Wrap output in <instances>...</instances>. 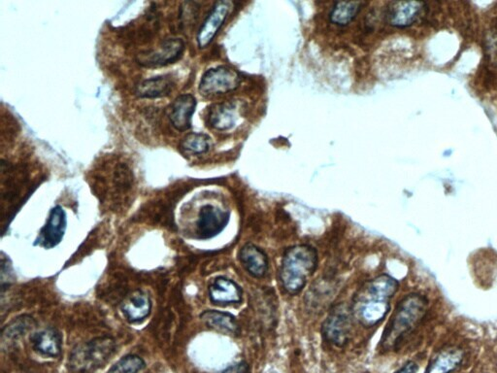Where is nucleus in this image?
<instances>
[{"label": "nucleus", "mask_w": 497, "mask_h": 373, "mask_svg": "<svg viewBox=\"0 0 497 373\" xmlns=\"http://www.w3.org/2000/svg\"><path fill=\"white\" fill-rule=\"evenodd\" d=\"M397 289L398 282L388 275H380L368 281L353 299V315L367 328L378 325L390 311L391 299Z\"/></svg>", "instance_id": "nucleus-1"}, {"label": "nucleus", "mask_w": 497, "mask_h": 373, "mask_svg": "<svg viewBox=\"0 0 497 373\" xmlns=\"http://www.w3.org/2000/svg\"><path fill=\"white\" fill-rule=\"evenodd\" d=\"M67 227L66 211L61 207H56L49 215L47 224L40 232L39 244L46 249L58 246L64 239Z\"/></svg>", "instance_id": "nucleus-11"}, {"label": "nucleus", "mask_w": 497, "mask_h": 373, "mask_svg": "<svg viewBox=\"0 0 497 373\" xmlns=\"http://www.w3.org/2000/svg\"><path fill=\"white\" fill-rule=\"evenodd\" d=\"M361 6L363 4L359 1L336 2L332 8L329 18L335 24L347 26L358 14Z\"/></svg>", "instance_id": "nucleus-22"}, {"label": "nucleus", "mask_w": 497, "mask_h": 373, "mask_svg": "<svg viewBox=\"0 0 497 373\" xmlns=\"http://www.w3.org/2000/svg\"><path fill=\"white\" fill-rule=\"evenodd\" d=\"M229 221L228 211L212 204L204 205L199 211L196 222V237L199 239H210L224 231Z\"/></svg>", "instance_id": "nucleus-8"}, {"label": "nucleus", "mask_w": 497, "mask_h": 373, "mask_svg": "<svg viewBox=\"0 0 497 373\" xmlns=\"http://www.w3.org/2000/svg\"><path fill=\"white\" fill-rule=\"evenodd\" d=\"M242 115L243 108L239 102H221L210 107L207 114V124L217 131H226L234 128Z\"/></svg>", "instance_id": "nucleus-9"}, {"label": "nucleus", "mask_w": 497, "mask_h": 373, "mask_svg": "<svg viewBox=\"0 0 497 373\" xmlns=\"http://www.w3.org/2000/svg\"><path fill=\"white\" fill-rule=\"evenodd\" d=\"M240 84L237 71L229 66L207 70L199 84V91L205 96H220L235 90Z\"/></svg>", "instance_id": "nucleus-5"}, {"label": "nucleus", "mask_w": 497, "mask_h": 373, "mask_svg": "<svg viewBox=\"0 0 497 373\" xmlns=\"http://www.w3.org/2000/svg\"><path fill=\"white\" fill-rule=\"evenodd\" d=\"M426 4L418 1L393 2L388 10V21L396 28L411 26L423 14Z\"/></svg>", "instance_id": "nucleus-12"}, {"label": "nucleus", "mask_w": 497, "mask_h": 373, "mask_svg": "<svg viewBox=\"0 0 497 373\" xmlns=\"http://www.w3.org/2000/svg\"><path fill=\"white\" fill-rule=\"evenodd\" d=\"M418 364L414 362H408L401 369L397 370L396 373H416L418 372Z\"/></svg>", "instance_id": "nucleus-27"}, {"label": "nucleus", "mask_w": 497, "mask_h": 373, "mask_svg": "<svg viewBox=\"0 0 497 373\" xmlns=\"http://www.w3.org/2000/svg\"><path fill=\"white\" fill-rule=\"evenodd\" d=\"M34 326L35 321L31 316L24 315L15 318L2 331V346H10L13 343L17 342L26 332L34 329Z\"/></svg>", "instance_id": "nucleus-21"}, {"label": "nucleus", "mask_w": 497, "mask_h": 373, "mask_svg": "<svg viewBox=\"0 0 497 373\" xmlns=\"http://www.w3.org/2000/svg\"><path fill=\"white\" fill-rule=\"evenodd\" d=\"M464 354L458 348L440 351L429 363L426 373H451L463 363Z\"/></svg>", "instance_id": "nucleus-18"}, {"label": "nucleus", "mask_w": 497, "mask_h": 373, "mask_svg": "<svg viewBox=\"0 0 497 373\" xmlns=\"http://www.w3.org/2000/svg\"><path fill=\"white\" fill-rule=\"evenodd\" d=\"M352 309L340 304L333 308L323 325V334L332 344L342 347L349 340L352 329Z\"/></svg>", "instance_id": "nucleus-6"}, {"label": "nucleus", "mask_w": 497, "mask_h": 373, "mask_svg": "<svg viewBox=\"0 0 497 373\" xmlns=\"http://www.w3.org/2000/svg\"><path fill=\"white\" fill-rule=\"evenodd\" d=\"M144 361L139 356L124 357L108 373H139L144 369Z\"/></svg>", "instance_id": "nucleus-24"}, {"label": "nucleus", "mask_w": 497, "mask_h": 373, "mask_svg": "<svg viewBox=\"0 0 497 373\" xmlns=\"http://www.w3.org/2000/svg\"><path fill=\"white\" fill-rule=\"evenodd\" d=\"M196 107V97L191 94H181L170 105L169 117L172 126L177 131H185L191 129V117Z\"/></svg>", "instance_id": "nucleus-13"}, {"label": "nucleus", "mask_w": 497, "mask_h": 373, "mask_svg": "<svg viewBox=\"0 0 497 373\" xmlns=\"http://www.w3.org/2000/svg\"><path fill=\"white\" fill-rule=\"evenodd\" d=\"M239 259L244 269L253 277H266L267 270H268V259H267L266 253L256 246L245 245L240 250Z\"/></svg>", "instance_id": "nucleus-15"}, {"label": "nucleus", "mask_w": 497, "mask_h": 373, "mask_svg": "<svg viewBox=\"0 0 497 373\" xmlns=\"http://www.w3.org/2000/svg\"><path fill=\"white\" fill-rule=\"evenodd\" d=\"M231 8V4L229 1H219L214 5L197 34L199 47L205 48L213 41L228 18Z\"/></svg>", "instance_id": "nucleus-10"}, {"label": "nucleus", "mask_w": 497, "mask_h": 373, "mask_svg": "<svg viewBox=\"0 0 497 373\" xmlns=\"http://www.w3.org/2000/svg\"><path fill=\"white\" fill-rule=\"evenodd\" d=\"M428 305V299L418 294H408L399 302L387 328L383 331L381 342L383 349H396L406 334L416 328L426 315Z\"/></svg>", "instance_id": "nucleus-2"}, {"label": "nucleus", "mask_w": 497, "mask_h": 373, "mask_svg": "<svg viewBox=\"0 0 497 373\" xmlns=\"http://www.w3.org/2000/svg\"><path fill=\"white\" fill-rule=\"evenodd\" d=\"M185 42L181 39H167L154 50L145 51L137 56V61L145 67H161L174 64L183 56Z\"/></svg>", "instance_id": "nucleus-7"}, {"label": "nucleus", "mask_w": 497, "mask_h": 373, "mask_svg": "<svg viewBox=\"0 0 497 373\" xmlns=\"http://www.w3.org/2000/svg\"><path fill=\"white\" fill-rule=\"evenodd\" d=\"M196 4L194 2H184L181 5L179 18L181 24L184 26H190L193 24L194 21H196Z\"/></svg>", "instance_id": "nucleus-25"}, {"label": "nucleus", "mask_w": 497, "mask_h": 373, "mask_svg": "<svg viewBox=\"0 0 497 373\" xmlns=\"http://www.w3.org/2000/svg\"><path fill=\"white\" fill-rule=\"evenodd\" d=\"M174 89L172 77L164 75L142 81L135 88V94L140 99H159L169 96Z\"/></svg>", "instance_id": "nucleus-17"}, {"label": "nucleus", "mask_w": 497, "mask_h": 373, "mask_svg": "<svg viewBox=\"0 0 497 373\" xmlns=\"http://www.w3.org/2000/svg\"><path fill=\"white\" fill-rule=\"evenodd\" d=\"M152 302L150 297L142 291L134 292L121 304L124 316L131 323H139L150 315Z\"/></svg>", "instance_id": "nucleus-16"}, {"label": "nucleus", "mask_w": 497, "mask_h": 373, "mask_svg": "<svg viewBox=\"0 0 497 373\" xmlns=\"http://www.w3.org/2000/svg\"><path fill=\"white\" fill-rule=\"evenodd\" d=\"M318 266V254L309 245H296L283 254L280 279L290 294H296L306 285Z\"/></svg>", "instance_id": "nucleus-3"}, {"label": "nucleus", "mask_w": 497, "mask_h": 373, "mask_svg": "<svg viewBox=\"0 0 497 373\" xmlns=\"http://www.w3.org/2000/svg\"><path fill=\"white\" fill-rule=\"evenodd\" d=\"M223 373H250V367L245 362L229 367Z\"/></svg>", "instance_id": "nucleus-26"}, {"label": "nucleus", "mask_w": 497, "mask_h": 373, "mask_svg": "<svg viewBox=\"0 0 497 373\" xmlns=\"http://www.w3.org/2000/svg\"><path fill=\"white\" fill-rule=\"evenodd\" d=\"M210 144L211 139L208 135L199 134V132H191L182 140L180 147L184 153L201 155V154L209 151Z\"/></svg>", "instance_id": "nucleus-23"}, {"label": "nucleus", "mask_w": 497, "mask_h": 373, "mask_svg": "<svg viewBox=\"0 0 497 373\" xmlns=\"http://www.w3.org/2000/svg\"><path fill=\"white\" fill-rule=\"evenodd\" d=\"M242 290L234 281L226 277H218L209 287L211 302L218 305L239 304L242 301Z\"/></svg>", "instance_id": "nucleus-14"}, {"label": "nucleus", "mask_w": 497, "mask_h": 373, "mask_svg": "<svg viewBox=\"0 0 497 373\" xmlns=\"http://www.w3.org/2000/svg\"><path fill=\"white\" fill-rule=\"evenodd\" d=\"M116 343L111 337H99L77 346L69 357L73 372L91 373L101 369L114 355Z\"/></svg>", "instance_id": "nucleus-4"}, {"label": "nucleus", "mask_w": 497, "mask_h": 373, "mask_svg": "<svg viewBox=\"0 0 497 373\" xmlns=\"http://www.w3.org/2000/svg\"><path fill=\"white\" fill-rule=\"evenodd\" d=\"M31 342L34 350L46 357H58L61 353V335L54 329H44L32 335Z\"/></svg>", "instance_id": "nucleus-19"}, {"label": "nucleus", "mask_w": 497, "mask_h": 373, "mask_svg": "<svg viewBox=\"0 0 497 373\" xmlns=\"http://www.w3.org/2000/svg\"><path fill=\"white\" fill-rule=\"evenodd\" d=\"M205 325L226 334H239V325L234 316L217 310H207L201 315Z\"/></svg>", "instance_id": "nucleus-20"}]
</instances>
